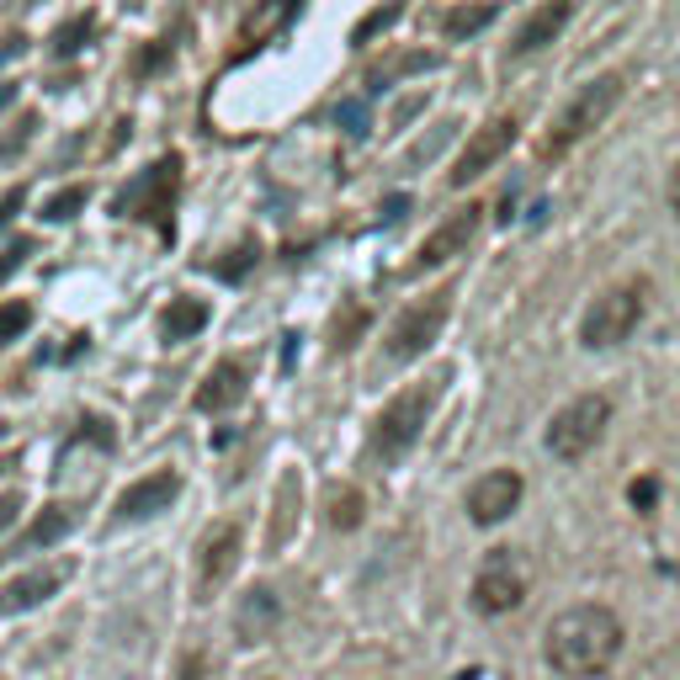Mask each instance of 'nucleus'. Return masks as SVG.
I'll list each match as a JSON object with an SVG mask.
<instances>
[{"mask_svg":"<svg viewBox=\"0 0 680 680\" xmlns=\"http://www.w3.org/2000/svg\"><path fill=\"white\" fill-rule=\"evenodd\" d=\"M542 654L563 680H595L617 665L622 654V622L612 606L601 601H580V606H563L559 617L548 622L542 633Z\"/></svg>","mask_w":680,"mask_h":680,"instance_id":"obj_1","label":"nucleus"},{"mask_svg":"<svg viewBox=\"0 0 680 680\" xmlns=\"http://www.w3.org/2000/svg\"><path fill=\"white\" fill-rule=\"evenodd\" d=\"M622 86H627L622 75H595L591 86L574 90V96L563 101V112L553 118V128L542 133V160H559V154H569L580 139H591L595 128L617 112Z\"/></svg>","mask_w":680,"mask_h":680,"instance_id":"obj_2","label":"nucleus"},{"mask_svg":"<svg viewBox=\"0 0 680 680\" xmlns=\"http://www.w3.org/2000/svg\"><path fill=\"white\" fill-rule=\"evenodd\" d=\"M436 399H442V378H431V384H410L404 393H393L378 420H373V457L378 463H399L414 442H420V431H425V420L436 410Z\"/></svg>","mask_w":680,"mask_h":680,"instance_id":"obj_3","label":"nucleus"},{"mask_svg":"<svg viewBox=\"0 0 680 680\" xmlns=\"http://www.w3.org/2000/svg\"><path fill=\"white\" fill-rule=\"evenodd\" d=\"M606 425H612V399H606V393H580V399H569V404L548 420V452H553L559 463H580L585 452L601 446Z\"/></svg>","mask_w":680,"mask_h":680,"instance_id":"obj_4","label":"nucleus"},{"mask_svg":"<svg viewBox=\"0 0 680 680\" xmlns=\"http://www.w3.org/2000/svg\"><path fill=\"white\" fill-rule=\"evenodd\" d=\"M638 325H644V288H638V282H622V288H606V293L585 309L580 341H585L591 352H612L622 341H633Z\"/></svg>","mask_w":680,"mask_h":680,"instance_id":"obj_5","label":"nucleus"},{"mask_svg":"<svg viewBox=\"0 0 680 680\" xmlns=\"http://www.w3.org/2000/svg\"><path fill=\"white\" fill-rule=\"evenodd\" d=\"M527 585H532L527 559L516 548H489L474 574V606L484 617H505V612H516L527 601Z\"/></svg>","mask_w":680,"mask_h":680,"instance_id":"obj_6","label":"nucleus"},{"mask_svg":"<svg viewBox=\"0 0 680 680\" xmlns=\"http://www.w3.org/2000/svg\"><path fill=\"white\" fill-rule=\"evenodd\" d=\"M446 314H452V293H425L420 303H410L399 320H393V330H388V361L393 367H404V361H414V356H425V346L442 335Z\"/></svg>","mask_w":680,"mask_h":680,"instance_id":"obj_7","label":"nucleus"},{"mask_svg":"<svg viewBox=\"0 0 680 680\" xmlns=\"http://www.w3.org/2000/svg\"><path fill=\"white\" fill-rule=\"evenodd\" d=\"M239 553H245V532H239L235 521L207 527L203 542H197V574H192V591H197V601H213V595L229 585V574L239 569Z\"/></svg>","mask_w":680,"mask_h":680,"instance_id":"obj_8","label":"nucleus"},{"mask_svg":"<svg viewBox=\"0 0 680 680\" xmlns=\"http://www.w3.org/2000/svg\"><path fill=\"white\" fill-rule=\"evenodd\" d=\"M510 144H516V118H489L474 139L463 144V154H457V165L446 171V181H452V186H468V181H478L489 165H500Z\"/></svg>","mask_w":680,"mask_h":680,"instance_id":"obj_9","label":"nucleus"},{"mask_svg":"<svg viewBox=\"0 0 680 680\" xmlns=\"http://www.w3.org/2000/svg\"><path fill=\"white\" fill-rule=\"evenodd\" d=\"M527 495V484L516 468H489L484 478H474V489H468V516H474V527H500L505 516L521 505Z\"/></svg>","mask_w":680,"mask_h":680,"instance_id":"obj_10","label":"nucleus"},{"mask_svg":"<svg viewBox=\"0 0 680 680\" xmlns=\"http://www.w3.org/2000/svg\"><path fill=\"white\" fill-rule=\"evenodd\" d=\"M176 171H181L176 154H171V160H160V165H149L144 176H139L118 197V213H122V218H160V213H171V197H176Z\"/></svg>","mask_w":680,"mask_h":680,"instance_id":"obj_11","label":"nucleus"},{"mask_svg":"<svg viewBox=\"0 0 680 680\" xmlns=\"http://www.w3.org/2000/svg\"><path fill=\"white\" fill-rule=\"evenodd\" d=\"M478 218H484V207H457L446 224H436L431 235H425V245H420V256H414V267L425 271V267H446L452 256H463L468 245H474V235H478Z\"/></svg>","mask_w":680,"mask_h":680,"instance_id":"obj_12","label":"nucleus"},{"mask_svg":"<svg viewBox=\"0 0 680 680\" xmlns=\"http://www.w3.org/2000/svg\"><path fill=\"white\" fill-rule=\"evenodd\" d=\"M176 495H181V474H171V468L133 478V484L118 495V521H149V516L171 510V500H176Z\"/></svg>","mask_w":680,"mask_h":680,"instance_id":"obj_13","label":"nucleus"},{"mask_svg":"<svg viewBox=\"0 0 680 680\" xmlns=\"http://www.w3.org/2000/svg\"><path fill=\"white\" fill-rule=\"evenodd\" d=\"M69 580V563H48V569H28L0 591V617H22L32 606H43L48 595H60V585Z\"/></svg>","mask_w":680,"mask_h":680,"instance_id":"obj_14","label":"nucleus"},{"mask_svg":"<svg viewBox=\"0 0 680 680\" xmlns=\"http://www.w3.org/2000/svg\"><path fill=\"white\" fill-rule=\"evenodd\" d=\"M277 627H282V601H277V591L256 585V591L239 595V606H235V638L239 644H271Z\"/></svg>","mask_w":680,"mask_h":680,"instance_id":"obj_15","label":"nucleus"},{"mask_svg":"<svg viewBox=\"0 0 680 680\" xmlns=\"http://www.w3.org/2000/svg\"><path fill=\"white\" fill-rule=\"evenodd\" d=\"M574 6L580 0H542L532 17L516 28V43H510V54H537V48H548L563 28H569V17H574Z\"/></svg>","mask_w":680,"mask_h":680,"instance_id":"obj_16","label":"nucleus"},{"mask_svg":"<svg viewBox=\"0 0 680 680\" xmlns=\"http://www.w3.org/2000/svg\"><path fill=\"white\" fill-rule=\"evenodd\" d=\"M245 388H250V373H245V361H218L213 373L203 378V388H197V410L203 414H224L235 410L239 399H245Z\"/></svg>","mask_w":680,"mask_h":680,"instance_id":"obj_17","label":"nucleus"},{"mask_svg":"<svg viewBox=\"0 0 680 680\" xmlns=\"http://www.w3.org/2000/svg\"><path fill=\"white\" fill-rule=\"evenodd\" d=\"M298 505H303V478L282 474V484H277V521H271V532H267V553H282V548H288Z\"/></svg>","mask_w":680,"mask_h":680,"instance_id":"obj_18","label":"nucleus"},{"mask_svg":"<svg viewBox=\"0 0 680 680\" xmlns=\"http://www.w3.org/2000/svg\"><path fill=\"white\" fill-rule=\"evenodd\" d=\"M203 325H207V303H203V298H171V309H165V320H160L165 341H192Z\"/></svg>","mask_w":680,"mask_h":680,"instance_id":"obj_19","label":"nucleus"},{"mask_svg":"<svg viewBox=\"0 0 680 680\" xmlns=\"http://www.w3.org/2000/svg\"><path fill=\"white\" fill-rule=\"evenodd\" d=\"M495 22V0H474V6H457V11H446L442 17V32L452 43H463V37H474Z\"/></svg>","mask_w":680,"mask_h":680,"instance_id":"obj_20","label":"nucleus"},{"mask_svg":"<svg viewBox=\"0 0 680 680\" xmlns=\"http://www.w3.org/2000/svg\"><path fill=\"white\" fill-rule=\"evenodd\" d=\"M69 527H75V510H69V505H54V510H43V516L32 521L28 542H32V548H48V542H60Z\"/></svg>","mask_w":680,"mask_h":680,"instance_id":"obj_21","label":"nucleus"},{"mask_svg":"<svg viewBox=\"0 0 680 680\" xmlns=\"http://www.w3.org/2000/svg\"><path fill=\"white\" fill-rule=\"evenodd\" d=\"M330 527L335 532H352V527H361V489H330Z\"/></svg>","mask_w":680,"mask_h":680,"instance_id":"obj_22","label":"nucleus"},{"mask_svg":"<svg viewBox=\"0 0 680 680\" xmlns=\"http://www.w3.org/2000/svg\"><path fill=\"white\" fill-rule=\"evenodd\" d=\"M80 207H86V186H64L60 197H48V203H43V218H48V224H69Z\"/></svg>","mask_w":680,"mask_h":680,"instance_id":"obj_23","label":"nucleus"},{"mask_svg":"<svg viewBox=\"0 0 680 680\" xmlns=\"http://www.w3.org/2000/svg\"><path fill=\"white\" fill-rule=\"evenodd\" d=\"M399 11H404V6H399V0H388V6H378L373 17H361V22H356V32H352V43H367L373 32L393 28V22H399Z\"/></svg>","mask_w":680,"mask_h":680,"instance_id":"obj_24","label":"nucleus"},{"mask_svg":"<svg viewBox=\"0 0 680 680\" xmlns=\"http://www.w3.org/2000/svg\"><path fill=\"white\" fill-rule=\"evenodd\" d=\"M367 330V309L361 303H352L341 320H335V352H346V346H356V335Z\"/></svg>","mask_w":680,"mask_h":680,"instance_id":"obj_25","label":"nucleus"},{"mask_svg":"<svg viewBox=\"0 0 680 680\" xmlns=\"http://www.w3.org/2000/svg\"><path fill=\"white\" fill-rule=\"evenodd\" d=\"M32 325V309L28 303H6L0 309V341H17V335H28Z\"/></svg>","mask_w":680,"mask_h":680,"instance_id":"obj_26","label":"nucleus"},{"mask_svg":"<svg viewBox=\"0 0 680 680\" xmlns=\"http://www.w3.org/2000/svg\"><path fill=\"white\" fill-rule=\"evenodd\" d=\"M414 69H436V54H404V60H393L388 69H378L373 80L384 86V80H399V75H414Z\"/></svg>","mask_w":680,"mask_h":680,"instance_id":"obj_27","label":"nucleus"},{"mask_svg":"<svg viewBox=\"0 0 680 680\" xmlns=\"http://www.w3.org/2000/svg\"><path fill=\"white\" fill-rule=\"evenodd\" d=\"M90 32H96V22H90V17H80V22H69V28H64L60 37H54V54H75V48L86 43Z\"/></svg>","mask_w":680,"mask_h":680,"instance_id":"obj_28","label":"nucleus"},{"mask_svg":"<svg viewBox=\"0 0 680 680\" xmlns=\"http://www.w3.org/2000/svg\"><path fill=\"white\" fill-rule=\"evenodd\" d=\"M250 261H256V245H239V250H229V261H213V271L235 282V277H245V267H250Z\"/></svg>","mask_w":680,"mask_h":680,"instance_id":"obj_29","label":"nucleus"},{"mask_svg":"<svg viewBox=\"0 0 680 680\" xmlns=\"http://www.w3.org/2000/svg\"><path fill=\"white\" fill-rule=\"evenodd\" d=\"M341 122H346L352 139H361V133H367V107H361V101H346V107H341Z\"/></svg>","mask_w":680,"mask_h":680,"instance_id":"obj_30","label":"nucleus"},{"mask_svg":"<svg viewBox=\"0 0 680 680\" xmlns=\"http://www.w3.org/2000/svg\"><path fill=\"white\" fill-rule=\"evenodd\" d=\"M654 500H659V478H638V484H633V505H638V510H649Z\"/></svg>","mask_w":680,"mask_h":680,"instance_id":"obj_31","label":"nucleus"},{"mask_svg":"<svg viewBox=\"0 0 680 680\" xmlns=\"http://www.w3.org/2000/svg\"><path fill=\"white\" fill-rule=\"evenodd\" d=\"M22 256H28V245H11V250L0 256V277H11V271L22 267Z\"/></svg>","mask_w":680,"mask_h":680,"instance_id":"obj_32","label":"nucleus"},{"mask_svg":"<svg viewBox=\"0 0 680 680\" xmlns=\"http://www.w3.org/2000/svg\"><path fill=\"white\" fill-rule=\"evenodd\" d=\"M17 510H22V500H17V495H0V532L17 521Z\"/></svg>","mask_w":680,"mask_h":680,"instance_id":"obj_33","label":"nucleus"},{"mask_svg":"<svg viewBox=\"0 0 680 680\" xmlns=\"http://www.w3.org/2000/svg\"><path fill=\"white\" fill-rule=\"evenodd\" d=\"M665 203H670V213L680 218V165L670 171V186H665Z\"/></svg>","mask_w":680,"mask_h":680,"instance_id":"obj_34","label":"nucleus"},{"mask_svg":"<svg viewBox=\"0 0 680 680\" xmlns=\"http://www.w3.org/2000/svg\"><path fill=\"white\" fill-rule=\"evenodd\" d=\"M22 197H28V192H22V186H17V192H6V203H0V224H11V213H17V207H22Z\"/></svg>","mask_w":680,"mask_h":680,"instance_id":"obj_35","label":"nucleus"},{"mask_svg":"<svg viewBox=\"0 0 680 680\" xmlns=\"http://www.w3.org/2000/svg\"><path fill=\"white\" fill-rule=\"evenodd\" d=\"M22 54V37H6V48H0V60H17Z\"/></svg>","mask_w":680,"mask_h":680,"instance_id":"obj_36","label":"nucleus"},{"mask_svg":"<svg viewBox=\"0 0 680 680\" xmlns=\"http://www.w3.org/2000/svg\"><path fill=\"white\" fill-rule=\"evenodd\" d=\"M6 101H11V86H0V107H6Z\"/></svg>","mask_w":680,"mask_h":680,"instance_id":"obj_37","label":"nucleus"},{"mask_svg":"<svg viewBox=\"0 0 680 680\" xmlns=\"http://www.w3.org/2000/svg\"><path fill=\"white\" fill-rule=\"evenodd\" d=\"M261 680H277V676H261Z\"/></svg>","mask_w":680,"mask_h":680,"instance_id":"obj_38","label":"nucleus"}]
</instances>
